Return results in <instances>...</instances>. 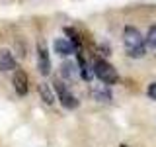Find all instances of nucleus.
Instances as JSON below:
<instances>
[{
  "label": "nucleus",
  "mask_w": 156,
  "mask_h": 147,
  "mask_svg": "<svg viewBox=\"0 0 156 147\" xmlns=\"http://www.w3.org/2000/svg\"><path fill=\"white\" fill-rule=\"evenodd\" d=\"M53 90L57 92V98H58V102H61L62 108H66V110H76V108L80 106L78 98L72 94L70 88H68L62 81H55V82H53Z\"/></svg>",
  "instance_id": "obj_3"
},
{
  "label": "nucleus",
  "mask_w": 156,
  "mask_h": 147,
  "mask_svg": "<svg viewBox=\"0 0 156 147\" xmlns=\"http://www.w3.org/2000/svg\"><path fill=\"white\" fill-rule=\"evenodd\" d=\"M76 65H78V73H80V78L84 82H88L90 85L92 81H94V67L90 65V63L86 61V57L82 55L80 51L76 53Z\"/></svg>",
  "instance_id": "obj_5"
},
{
  "label": "nucleus",
  "mask_w": 156,
  "mask_h": 147,
  "mask_svg": "<svg viewBox=\"0 0 156 147\" xmlns=\"http://www.w3.org/2000/svg\"><path fill=\"white\" fill-rule=\"evenodd\" d=\"M37 71L43 77H47L51 73V57H49V49L45 41L37 43Z\"/></svg>",
  "instance_id": "obj_4"
},
{
  "label": "nucleus",
  "mask_w": 156,
  "mask_h": 147,
  "mask_svg": "<svg viewBox=\"0 0 156 147\" xmlns=\"http://www.w3.org/2000/svg\"><path fill=\"white\" fill-rule=\"evenodd\" d=\"M12 85H14V90H16L18 96H26L27 90H29V85H27V75L23 71H14V78H12Z\"/></svg>",
  "instance_id": "obj_8"
},
{
  "label": "nucleus",
  "mask_w": 156,
  "mask_h": 147,
  "mask_svg": "<svg viewBox=\"0 0 156 147\" xmlns=\"http://www.w3.org/2000/svg\"><path fill=\"white\" fill-rule=\"evenodd\" d=\"M18 61L10 49H0V71H16Z\"/></svg>",
  "instance_id": "obj_10"
},
{
  "label": "nucleus",
  "mask_w": 156,
  "mask_h": 147,
  "mask_svg": "<svg viewBox=\"0 0 156 147\" xmlns=\"http://www.w3.org/2000/svg\"><path fill=\"white\" fill-rule=\"evenodd\" d=\"M90 94L96 102H111V90L107 85H92L90 86Z\"/></svg>",
  "instance_id": "obj_9"
},
{
  "label": "nucleus",
  "mask_w": 156,
  "mask_h": 147,
  "mask_svg": "<svg viewBox=\"0 0 156 147\" xmlns=\"http://www.w3.org/2000/svg\"><path fill=\"white\" fill-rule=\"evenodd\" d=\"M37 92H39V96H41V100L45 102V104H49V106H51L53 102H55V94H53L51 86H49L47 82H41V85L37 86Z\"/></svg>",
  "instance_id": "obj_11"
},
{
  "label": "nucleus",
  "mask_w": 156,
  "mask_h": 147,
  "mask_svg": "<svg viewBox=\"0 0 156 147\" xmlns=\"http://www.w3.org/2000/svg\"><path fill=\"white\" fill-rule=\"evenodd\" d=\"M121 147H127V145H121Z\"/></svg>",
  "instance_id": "obj_15"
},
{
  "label": "nucleus",
  "mask_w": 156,
  "mask_h": 147,
  "mask_svg": "<svg viewBox=\"0 0 156 147\" xmlns=\"http://www.w3.org/2000/svg\"><path fill=\"white\" fill-rule=\"evenodd\" d=\"M65 33L68 37H70V41H72V45H74L78 51H80V36H78V32L76 29H72V28H65Z\"/></svg>",
  "instance_id": "obj_13"
},
{
  "label": "nucleus",
  "mask_w": 156,
  "mask_h": 147,
  "mask_svg": "<svg viewBox=\"0 0 156 147\" xmlns=\"http://www.w3.org/2000/svg\"><path fill=\"white\" fill-rule=\"evenodd\" d=\"M61 77L65 78V81L68 82H74L80 78V73H78V65H76V61H62L61 63Z\"/></svg>",
  "instance_id": "obj_7"
},
{
  "label": "nucleus",
  "mask_w": 156,
  "mask_h": 147,
  "mask_svg": "<svg viewBox=\"0 0 156 147\" xmlns=\"http://www.w3.org/2000/svg\"><path fill=\"white\" fill-rule=\"evenodd\" d=\"M144 41H146V47H152V49H156V24L148 28V33H146Z\"/></svg>",
  "instance_id": "obj_12"
},
{
  "label": "nucleus",
  "mask_w": 156,
  "mask_h": 147,
  "mask_svg": "<svg viewBox=\"0 0 156 147\" xmlns=\"http://www.w3.org/2000/svg\"><path fill=\"white\" fill-rule=\"evenodd\" d=\"M146 94H148L150 100H156V82H150L148 88H146Z\"/></svg>",
  "instance_id": "obj_14"
},
{
  "label": "nucleus",
  "mask_w": 156,
  "mask_h": 147,
  "mask_svg": "<svg viewBox=\"0 0 156 147\" xmlns=\"http://www.w3.org/2000/svg\"><path fill=\"white\" fill-rule=\"evenodd\" d=\"M92 67H94V77L101 82V85L111 86V85H115V82L119 81V73H117V69L111 65L109 61H105V59H98Z\"/></svg>",
  "instance_id": "obj_2"
},
{
  "label": "nucleus",
  "mask_w": 156,
  "mask_h": 147,
  "mask_svg": "<svg viewBox=\"0 0 156 147\" xmlns=\"http://www.w3.org/2000/svg\"><path fill=\"white\" fill-rule=\"evenodd\" d=\"M123 45H125V53L131 59H143L146 55V41L135 26H125Z\"/></svg>",
  "instance_id": "obj_1"
},
{
  "label": "nucleus",
  "mask_w": 156,
  "mask_h": 147,
  "mask_svg": "<svg viewBox=\"0 0 156 147\" xmlns=\"http://www.w3.org/2000/svg\"><path fill=\"white\" fill-rule=\"evenodd\" d=\"M53 49H55V53L61 55V57H68V55H72V53H78V49L72 45V41L66 39V37H57L55 41H53Z\"/></svg>",
  "instance_id": "obj_6"
}]
</instances>
